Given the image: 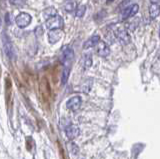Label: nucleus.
Segmentation results:
<instances>
[{
    "instance_id": "1",
    "label": "nucleus",
    "mask_w": 160,
    "mask_h": 159,
    "mask_svg": "<svg viewBox=\"0 0 160 159\" xmlns=\"http://www.w3.org/2000/svg\"><path fill=\"white\" fill-rule=\"evenodd\" d=\"M2 41H3V47H4V51L6 53V55L9 59L14 60L16 58V52H15V49L13 47V44L10 41L9 37L6 35L5 33L2 34Z\"/></svg>"
},
{
    "instance_id": "2",
    "label": "nucleus",
    "mask_w": 160,
    "mask_h": 159,
    "mask_svg": "<svg viewBox=\"0 0 160 159\" xmlns=\"http://www.w3.org/2000/svg\"><path fill=\"white\" fill-rule=\"evenodd\" d=\"M64 26V21L61 16L55 15L51 18L46 20V28L49 30H53V29H62Z\"/></svg>"
},
{
    "instance_id": "3",
    "label": "nucleus",
    "mask_w": 160,
    "mask_h": 159,
    "mask_svg": "<svg viewBox=\"0 0 160 159\" xmlns=\"http://www.w3.org/2000/svg\"><path fill=\"white\" fill-rule=\"evenodd\" d=\"M114 34L118 40L121 42L123 45H126V44H129L131 39H130V36L127 32V30L123 27H118L114 30Z\"/></svg>"
},
{
    "instance_id": "4",
    "label": "nucleus",
    "mask_w": 160,
    "mask_h": 159,
    "mask_svg": "<svg viewBox=\"0 0 160 159\" xmlns=\"http://www.w3.org/2000/svg\"><path fill=\"white\" fill-rule=\"evenodd\" d=\"M74 56V51L73 48L70 45H65L62 48V52H61V56H60V60L62 63L67 64L73 59Z\"/></svg>"
},
{
    "instance_id": "5",
    "label": "nucleus",
    "mask_w": 160,
    "mask_h": 159,
    "mask_svg": "<svg viewBox=\"0 0 160 159\" xmlns=\"http://www.w3.org/2000/svg\"><path fill=\"white\" fill-rule=\"evenodd\" d=\"M15 21H16V24L18 27L25 28L29 25L30 22H31V16H30V14H28V13L22 12L16 17V20Z\"/></svg>"
},
{
    "instance_id": "6",
    "label": "nucleus",
    "mask_w": 160,
    "mask_h": 159,
    "mask_svg": "<svg viewBox=\"0 0 160 159\" xmlns=\"http://www.w3.org/2000/svg\"><path fill=\"white\" fill-rule=\"evenodd\" d=\"M139 10V6L138 4H132V5H130L129 7L125 8L123 12H122V20H126V19H129L133 16H135L137 14Z\"/></svg>"
},
{
    "instance_id": "7",
    "label": "nucleus",
    "mask_w": 160,
    "mask_h": 159,
    "mask_svg": "<svg viewBox=\"0 0 160 159\" xmlns=\"http://www.w3.org/2000/svg\"><path fill=\"white\" fill-rule=\"evenodd\" d=\"M62 36H63L62 29H53V30H50L48 33V41L50 44H55L62 38Z\"/></svg>"
},
{
    "instance_id": "8",
    "label": "nucleus",
    "mask_w": 160,
    "mask_h": 159,
    "mask_svg": "<svg viewBox=\"0 0 160 159\" xmlns=\"http://www.w3.org/2000/svg\"><path fill=\"white\" fill-rule=\"evenodd\" d=\"M66 106L69 110L77 111L80 108V106H81V97L80 96H73L70 99H68V101L66 103Z\"/></svg>"
},
{
    "instance_id": "9",
    "label": "nucleus",
    "mask_w": 160,
    "mask_h": 159,
    "mask_svg": "<svg viewBox=\"0 0 160 159\" xmlns=\"http://www.w3.org/2000/svg\"><path fill=\"white\" fill-rule=\"evenodd\" d=\"M95 47H96V52H97V54H98L99 56H101V57H107L109 55L110 48H109V46L104 41L100 40L98 42V44Z\"/></svg>"
},
{
    "instance_id": "10",
    "label": "nucleus",
    "mask_w": 160,
    "mask_h": 159,
    "mask_svg": "<svg viewBox=\"0 0 160 159\" xmlns=\"http://www.w3.org/2000/svg\"><path fill=\"white\" fill-rule=\"evenodd\" d=\"M65 132H66L67 137L70 139V140H72V139L76 138L78 136L79 128L75 125V124L70 123V124H68L67 126H65Z\"/></svg>"
},
{
    "instance_id": "11",
    "label": "nucleus",
    "mask_w": 160,
    "mask_h": 159,
    "mask_svg": "<svg viewBox=\"0 0 160 159\" xmlns=\"http://www.w3.org/2000/svg\"><path fill=\"white\" fill-rule=\"evenodd\" d=\"M100 41V37L99 35H93L91 36L87 41H85L83 44V48L87 49V48H91V47H95L98 44V42Z\"/></svg>"
},
{
    "instance_id": "12",
    "label": "nucleus",
    "mask_w": 160,
    "mask_h": 159,
    "mask_svg": "<svg viewBox=\"0 0 160 159\" xmlns=\"http://www.w3.org/2000/svg\"><path fill=\"white\" fill-rule=\"evenodd\" d=\"M160 13V6L156 3H152L150 4L149 6V14H150V17L152 19L156 18Z\"/></svg>"
},
{
    "instance_id": "13",
    "label": "nucleus",
    "mask_w": 160,
    "mask_h": 159,
    "mask_svg": "<svg viewBox=\"0 0 160 159\" xmlns=\"http://www.w3.org/2000/svg\"><path fill=\"white\" fill-rule=\"evenodd\" d=\"M55 15H57V11L55 10L54 7H48V8L45 9L44 12H43V16L46 19H49V18H51Z\"/></svg>"
},
{
    "instance_id": "14",
    "label": "nucleus",
    "mask_w": 160,
    "mask_h": 159,
    "mask_svg": "<svg viewBox=\"0 0 160 159\" xmlns=\"http://www.w3.org/2000/svg\"><path fill=\"white\" fill-rule=\"evenodd\" d=\"M64 9L67 12H72L75 9V0H66L64 3Z\"/></svg>"
},
{
    "instance_id": "15",
    "label": "nucleus",
    "mask_w": 160,
    "mask_h": 159,
    "mask_svg": "<svg viewBox=\"0 0 160 159\" xmlns=\"http://www.w3.org/2000/svg\"><path fill=\"white\" fill-rule=\"evenodd\" d=\"M69 74H70V67L66 66L64 68V70L62 72V76H61V83L62 85L66 84L67 80H68V77H69Z\"/></svg>"
},
{
    "instance_id": "16",
    "label": "nucleus",
    "mask_w": 160,
    "mask_h": 159,
    "mask_svg": "<svg viewBox=\"0 0 160 159\" xmlns=\"http://www.w3.org/2000/svg\"><path fill=\"white\" fill-rule=\"evenodd\" d=\"M85 12H86V6L85 5H79L77 6L76 10H75V15H76L77 17H83Z\"/></svg>"
},
{
    "instance_id": "17",
    "label": "nucleus",
    "mask_w": 160,
    "mask_h": 159,
    "mask_svg": "<svg viewBox=\"0 0 160 159\" xmlns=\"http://www.w3.org/2000/svg\"><path fill=\"white\" fill-rule=\"evenodd\" d=\"M92 65V59H91V55H86L85 56V60H84V66L85 68H89Z\"/></svg>"
},
{
    "instance_id": "18",
    "label": "nucleus",
    "mask_w": 160,
    "mask_h": 159,
    "mask_svg": "<svg viewBox=\"0 0 160 159\" xmlns=\"http://www.w3.org/2000/svg\"><path fill=\"white\" fill-rule=\"evenodd\" d=\"M10 2L15 6H23L26 4V0H10Z\"/></svg>"
},
{
    "instance_id": "19",
    "label": "nucleus",
    "mask_w": 160,
    "mask_h": 159,
    "mask_svg": "<svg viewBox=\"0 0 160 159\" xmlns=\"http://www.w3.org/2000/svg\"><path fill=\"white\" fill-rule=\"evenodd\" d=\"M9 14L8 13H6V23L7 24H10V19H9Z\"/></svg>"
},
{
    "instance_id": "20",
    "label": "nucleus",
    "mask_w": 160,
    "mask_h": 159,
    "mask_svg": "<svg viewBox=\"0 0 160 159\" xmlns=\"http://www.w3.org/2000/svg\"><path fill=\"white\" fill-rule=\"evenodd\" d=\"M111 1H114V0H107V3H110Z\"/></svg>"
},
{
    "instance_id": "21",
    "label": "nucleus",
    "mask_w": 160,
    "mask_h": 159,
    "mask_svg": "<svg viewBox=\"0 0 160 159\" xmlns=\"http://www.w3.org/2000/svg\"><path fill=\"white\" fill-rule=\"evenodd\" d=\"M159 37H160V29H159Z\"/></svg>"
}]
</instances>
